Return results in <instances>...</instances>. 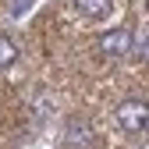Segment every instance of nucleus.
Instances as JSON below:
<instances>
[{
    "label": "nucleus",
    "mask_w": 149,
    "mask_h": 149,
    "mask_svg": "<svg viewBox=\"0 0 149 149\" xmlns=\"http://www.w3.org/2000/svg\"><path fill=\"white\" fill-rule=\"evenodd\" d=\"M18 61V46H14V39L11 36H0V68H11Z\"/></svg>",
    "instance_id": "5"
},
{
    "label": "nucleus",
    "mask_w": 149,
    "mask_h": 149,
    "mask_svg": "<svg viewBox=\"0 0 149 149\" xmlns=\"http://www.w3.org/2000/svg\"><path fill=\"white\" fill-rule=\"evenodd\" d=\"M117 124L124 128V132H146V124H149V103L124 100L117 107Z\"/></svg>",
    "instance_id": "1"
},
{
    "label": "nucleus",
    "mask_w": 149,
    "mask_h": 149,
    "mask_svg": "<svg viewBox=\"0 0 149 149\" xmlns=\"http://www.w3.org/2000/svg\"><path fill=\"white\" fill-rule=\"evenodd\" d=\"M100 50L110 53V57H124V53H132L135 50V36L132 29H110L100 36Z\"/></svg>",
    "instance_id": "2"
},
{
    "label": "nucleus",
    "mask_w": 149,
    "mask_h": 149,
    "mask_svg": "<svg viewBox=\"0 0 149 149\" xmlns=\"http://www.w3.org/2000/svg\"><path fill=\"white\" fill-rule=\"evenodd\" d=\"M142 53H146V57H149V39H146V50H142Z\"/></svg>",
    "instance_id": "6"
},
{
    "label": "nucleus",
    "mask_w": 149,
    "mask_h": 149,
    "mask_svg": "<svg viewBox=\"0 0 149 149\" xmlns=\"http://www.w3.org/2000/svg\"><path fill=\"white\" fill-rule=\"evenodd\" d=\"M85 142H89V128H85L82 121H74L71 132L64 135V146H68V149H85Z\"/></svg>",
    "instance_id": "4"
},
{
    "label": "nucleus",
    "mask_w": 149,
    "mask_h": 149,
    "mask_svg": "<svg viewBox=\"0 0 149 149\" xmlns=\"http://www.w3.org/2000/svg\"><path fill=\"white\" fill-rule=\"evenodd\" d=\"M74 7H78V14H85V18H107L110 14V7H114V0H74Z\"/></svg>",
    "instance_id": "3"
}]
</instances>
